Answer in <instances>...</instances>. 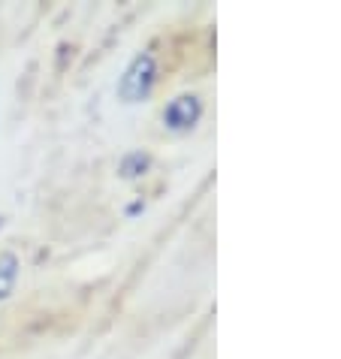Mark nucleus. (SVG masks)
Masks as SVG:
<instances>
[{"label":"nucleus","instance_id":"f257e3e1","mask_svg":"<svg viewBox=\"0 0 341 359\" xmlns=\"http://www.w3.org/2000/svg\"><path fill=\"white\" fill-rule=\"evenodd\" d=\"M148 85H152V61L148 57H139V61L127 69L124 82H121V94L124 97H142L148 91Z\"/></svg>","mask_w":341,"mask_h":359},{"label":"nucleus","instance_id":"f03ea898","mask_svg":"<svg viewBox=\"0 0 341 359\" xmlns=\"http://www.w3.org/2000/svg\"><path fill=\"white\" fill-rule=\"evenodd\" d=\"M15 275H18V260L13 254H0V299H6L13 293Z\"/></svg>","mask_w":341,"mask_h":359}]
</instances>
